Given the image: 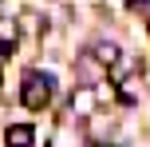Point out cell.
Segmentation results:
<instances>
[{"instance_id": "cell-1", "label": "cell", "mask_w": 150, "mask_h": 147, "mask_svg": "<svg viewBox=\"0 0 150 147\" xmlns=\"http://www.w3.org/2000/svg\"><path fill=\"white\" fill-rule=\"evenodd\" d=\"M20 103L28 111H40L52 103V76H44V72H28L24 76V87H20Z\"/></svg>"}, {"instance_id": "cell-2", "label": "cell", "mask_w": 150, "mask_h": 147, "mask_svg": "<svg viewBox=\"0 0 150 147\" xmlns=\"http://www.w3.org/2000/svg\"><path fill=\"white\" fill-rule=\"evenodd\" d=\"M36 143V127L32 123H12L4 131V147H32Z\"/></svg>"}, {"instance_id": "cell-3", "label": "cell", "mask_w": 150, "mask_h": 147, "mask_svg": "<svg viewBox=\"0 0 150 147\" xmlns=\"http://www.w3.org/2000/svg\"><path fill=\"white\" fill-rule=\"evenodd\" d=\"M119 48H115V44H107V40H103V44H95V60L99 64H103V68H115V64H119Z\"/></svg>"}, {"instance_id": "cell-4", "label": "cell", "mask_w": 150, "mask_h": 147, "mask_svg": "<svg viewBox=\"0 0 150 147\" xmlns=\"http://www.w3.org/2000/svg\"><path fill=\"white\" fill-rule=\"evenodd\" d=\"M12 48H16V24L12 20H0V52L12 56Z\"/></svg>"}, {"instance_id": "cell-5", "label": "cell", "mask_w": 150, "mask_h": 147, "mask_svg": "<svg viewBox=\"0 0 150 147\" xmlns=\"http://www.w3.org/2000/svg\"><path fill=\"white\" fill-rule=\"evenodd\" d=\"M75 108H79V111L95 108V95H91V92H75Z\"/></svg>"}, {"instance_id": "cell-6", "label": "cell", "mask_w": 150, "mask_h": 147, "mask_svg": "<svg viewBox=\"0 0 150 147\" xmlns=\"http://www.w3.org/2000/svg\"><path fill=\"white\" fill-rule=\"evenodd\" d=\"M134 4H138V0H134Z\"/></svg>"}]
</instances>
